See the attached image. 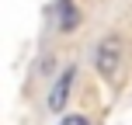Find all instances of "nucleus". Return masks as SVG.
I'll return each instance as SVG.
<instances>
[{"instance_id": "obj_1", "label": "nucleus", "mask_w": 132, "mask_h": 125, "mask_svg": "<svg viewBox=\"0 0 132 125\" xmlns=\"http://www.w3.org/2000/svg\"><path fill=\"white\" fill-rule=\"evenodd\" d=\"M122 66H125V42L122 35H104L94 49V70L104 84H118Z\"/></svg>"}, {"instance_id": "obj_2", "label": "nucleus", "mask_w": 132, "mask_h": 125, "mask_svg": "<svg viewBox=\"0 0 132 125\" xmlns=\"http://www.w3.org/2000/svg\"><path fill=\"white\" fill-rule=\"evenodd\" d=\"M73 84H77V66H66L63 77L52 84V90H49V97H45V108L52 115L66 108V101H70V94H73Z\"/></svg>"}, {"instance_id": "obj_3", "label": "nucleus", "mask_w": 132, "mask_h": 125, "mask_svg": "<svg viewBox=\"0 0 132 125\" xmlns=\"http://www.w3.org/2000/svg\"><path fill=\"white\" fill-rule=\"evenodd\" d=\"M56 28H59L63 35H70V31L80 28V7H77V0H56Z\"/></svg>"}, {"instance_id": "obj_4", "label": "nucleus", "mask_w": 132, "mask_h": 125, "mask_svg": "<svg viewBox=\"0 0 132 125\" xmlns=\"http://www.w3.org/2000/svg\"><path fill=\"white\" fill-rule=\"evenodd\" d=\"M59 125H90V118H87V115H66Z\"/></svg>"}]
</instances>
